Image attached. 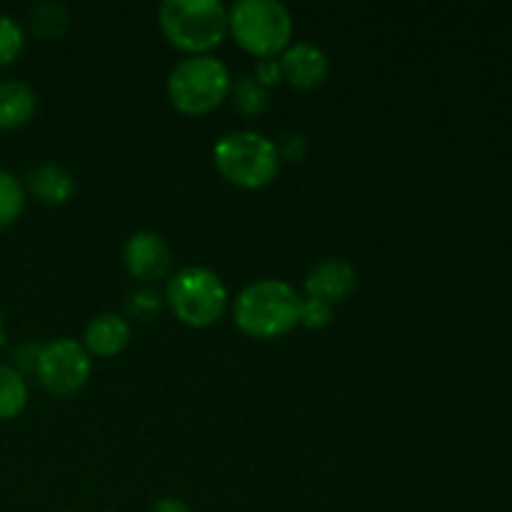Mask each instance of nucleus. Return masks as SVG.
<instances>
[{"label":"nucleus","instance_id":"3","mask_svg":"<svg viewBox=\"0 0 512 512\" xmlns=\"http://www.w3.org/2000/svg\"><path fill=\"white\" fill-rule=\"evenodd\" d=\"M213 160L228 183L245 190H260L280 170L278 145L258 130H230L215 143Z\"/></svg>","mask_w":512,"mask_h":512},{"label":"nucleus","instance_id":"22","mask_svg":"<svg viewBox=\"0 0 512 512\" xmlns=\"http://www.w3.org/2000/svg\"><path fill=\"white\" fill-rule=\"evenodd\" d=\"M308 153V138L303 133H288L278 145V155L285 160H303Z\"/></svg>","mask_w":512,"mask_h":512},{"label":"nucleus","instance_id":"20","mask_svg":"<svg viewBox=\"0 0 512 512\" xmlns=\"http://www.w3.org/2000/svg\"><path fill=\"white\" fill-rule=\"evenodd\" d=\"M160 310V298L153 290H135L130 295V313L140 320H148L150 315H155Z\"/></svg>","mask_w":512,"mask_h":512},{"label":"nucleus","instance_id":"19","mask_svg":"<svg viewBox=\"0 0 512 512\" xmlns=\"http://www.w3.org/2000/svg\"><path fill=\"white\" fill-rule=\"evenodd\" d=\"M330 320H333V305L323 303V300L315 298H303V313H300V325L310 330L328 328Z\"/></svg>","mask_w":512,"mask_h":512},{"label":"nucleus","instance_id":"5","mask_svg":"<svg viewBox=\"0 0 512 512\" xmlns=\"http://www.w3.org/2000/svg\"><path fill=\"white\" fill-rule=\"evenodd\" d=\"M233 90L228 65L215 55H188L168 75V98L180 113L205 115Z\"/></svg>","mask_w":512,"mask_h":512},{"label":"nucleus","instance_id":"21","mask_svg":"<svg viewBox=\"0 0 512 512\" xmlns=\"http://www.w3.org/2000/svg\"><path fill=\"white\" fill-rule=\"evenodd\" d=\"M255 80L265 88H273V85L283 83V73H280L278 58H260L258 65H255Z\"/></svg>","mask_w":512,"mask_h":512},{"label":"nucleus","instance_id":"2","mask_svg":"<svg viewBox=\"0 0 512 512\" xmlns=\"http://www.w3.org/2000/svg\"><path fill=\"white\" fill-rule=\"evenodd\" d=\"M158 23L173 48L208 55L228 35V8L220 0H165Z\"/></svg>","mask_w":512,"mask_h":512},{"label":"nucleus","instance_id":"10","mask_svg":"<svg viewBox=\"0 0 512 512\" xmlns=\"http://www.w3.org/2000/svg\"><path fill=\"white\" fill-rule=\"evenodd\" d=\"M355 283H358V273L348 260L328 258L305 275V293L308 298L335 305L353 293Z\"/></svg>","mask_w":512,"mask_h":512},{"label":"nucleus","instance_id":"8","mask_svg":"<svg viewBox=\"0 0 512 512\" xmlns=\"http://www.w3.org/2000/svg\"><path fill=\"white\" fill-rule=\"evenodd\" d=\"M123 263L135 280L155 283L170 273L173 253H170V245L165 243L163 235L153 233V230H138L125 240Z\"/></svg>","mask_w":512,"mask_h":512},{"label":"nucleus","instance_id":"16","mask_svg":"<svg viewBox=\"0 0 512 512\" xmlns=\"http://www.w3.org/2000/svg\"><path fill=\"white\" fill-rule=\"evenodd\" d=\"M235 100V108L248 118L263 115L270 105V90L255 80V75H243V78L233 80V90H230Z\"/></svg>","mask_w":512,"mask_h":512},{"label":"nucleus","instance_id":"6","mask_svg":"<svg viewBox=\"0 0 512 512\" xmlns=\"http://www.w3.org/2000/svg\"><path fill=\"white\" fill-rule=\"evenodd\" d=\"M165 300L180 323L190 328H210L228 305V288L215 270L203 265L180 268L165 288Z\"/></svg>","mask_w":512,"mask_h":512},{"label":"nucleus","instance_id":"12","mask_svg":"<svg viewBox=\"0 0 512 512\" xmlns=\"http://www.w3.org/2000/svg\"><path fill=\"white\" fill-rule=\"evenodd\" d=\"M28 193L43 205H65L75 193V178L58 163H40L25 175Z\"/></svg>","mask_w":512,"mask_h":512},{"label":"nucleus","instance_id":"23","mask_svg":"<svg viewBox=\"0 0 512 512\" xmlns=\"http://www.w3.org/2000/svg\"><path fill=\"white\" fill-rule=\"evenodd\" d=\"M148 512H193V510H190L188 505L178 498H160L150 505Z\"/></svg>","mask_w":512,"mask_h":512},{"label":"nucleus","instance_id":"1","mask_svg":"<svg viewBox=\"0 0 512 512\" xmlns=\"http://www.w3.org/2000/svg\"><path fill=\"white\" fill-rule=\"evenodd\" d=\"M300 313L303 298L293 285L280 278H260L238 293L233 320L240 333L255 340H273L298 328Z\"/></svg>","mask_w":512,"mask_h":512},{"label":"nucleus","instance_id":"24","mask_svg":"<svg viewBox=\"0 0 512 512\" xmlns=\"http://www.w3.org/2000/svg\"><path fill=\"white\" fill-rule=\"evenodd\" d=\"M5 340V325H3V313H0V343Z\"/></svg>","mask_w":512,"mask_h":512},{"label":"nucleus","instance_id":"15","mask_svg":"<svg viewBox=\"0 0 512 512\" xmlns=\"http://www.w3.org/2000/svg\"><path fill=\"white\" fill-rule=\"evenodd\" d=\"M28 383L13 365H0V423L15 420L28 408Z\"/></svg>","mask_w":512,"mask_h":512},{"label":"nucleus","instance_id":"11","mask_svg":"<svg viewBox=\"0 0 512 512\" xmlns=\"http://www.w3.org/2000/svg\"><path fill=\"white\" fill-rule=\"evenodd\" d=\"M130 343V323L118 313H100L88 320L83 333V348L88 355L115 358Z\"/></svg>","mask_w":512,"mask_h":512},{"label":"nucleus","instance_id":"4","mask_svg":"<svg viewBox=\"0 0 512 512\" xmlns=\"http://www.w3.org/2000/svg\"><path fill=\"white\" fill-rule=\"evenodd\" d=\"M228 33L255 58H275L293 43V15L278 0H238L228 10Z\"/></svg>","mask_w":512,"mask_h":512},{"label":"nucleus","instance_id":"13","mask_svg":"<svg viewBox=\"0 0 512 512\" xmlns=\"http://www.w3.org/2000/svg\"><path fill=\"white\" fill-rule=\"evenodd\" d=\"M38 108V95L25 80H0V133L18 130L33 118Z\"/></svg>","mask_w":512,"mask_h":512},{"label":"nucleus","instance_id":"7","mask_svg":"<svg viewBox=\"0 0 512 512\" xmlns=\"http://www.w3.org/2000/svg\"><path fill=\"white\" fill-rule=\"evenodd\" d=\"M35 378L40 388L53 398L63 400L80 393L90 378V355L83 343L73 338H58L38 348Z\"/></svg>","mask_w":512,"mask_h":512},{"label":"nucleus","instance_id":"9","mask_svg":"<svg viewBox=\"0 0 512 512\" xmlns=\"http://www.w3.org/2000/svg\"><path fill=\"white\" fill-rule=\"evenodd\" d=\"M280 73L288 85L298 90H313L325 83L330 73V60L323 48L315 43H290L278 58Z\"/></svg>","mask_w":512,"mask_h":512},{"label":"nucleus","instance_id":"17","mask_svg":"<svg viewBox=\"0 0 512 512\" xmlns=\"http://www.w3.org/2000/svg\"><path fill=\"white\" fill-rule=\"evenodd\" d=\"M25 210V188L13 173L0 170V233L15 225Z\"/></svg>","mask_w":512,"mask_h":512},{"label":"nucleus","instance_id":"18","mask_svg":"<svg viewBox=\"0 0 512 512\" xmlns=\"http://www.w3.org/2000/svg\"><path fill=\"white\" fill-rule=\"evenodd\" d=\"M25 48V30L13 15L0 13V68L15 63Z\"/></svg>","mask_w":512,"mask_h":512},{"label":"nucleus","instance_id":"14","mask_svg":"<svg viewBox=\"0 0 512 512\" xmlns=\"http://www.w3.org/2000/svg\"><path fill=\"white\" fill-rule=\"evenodd\" d=\"M70 13L63 3L55 0H45V3H35L28 10V28L33 30L35 38L40 40H55L68 30Z\"/></svg>","mask_w":512,"mask_h":512}]
</instances>
